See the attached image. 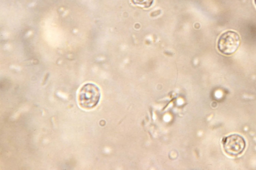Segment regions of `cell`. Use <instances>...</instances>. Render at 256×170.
I'll return each instance as SVG.
<instances>
[{
	"instance_id": "1",
	"label": "cell",
	"mask_w": 256,
	"mask_h": 170,
	"mask_svg": "<svg viewBox=\"0 0 256 170\" xmlns=\"http://www.w3.org/2000/svg\"><path fill=\"white\" fill-rule=\"evenodd\" d=\"M100 98V90L94 83L84 84L79 91L78 101L79 105L82 108L90 109L94 108L98 104Z\"/></svg>"
},
{
	"instance_id": "2",
	"label": "cell",
	"mask_w": 256,
	"mask_h": 170,
	"mask_svg": "<svg viewBox=\"0 0 256 170\" xmlns=\"http://www.w3.org/2000/svg\"><path fill=\"white\" fill-rule=\"evenodd\" d=\"M240 37L235 31L228 30L221 34L218 38L217 46L220 52L225 55L234 53L239 47Z\"/></svg>"
},
{
	"instance_id": "3",
	"label": "cell",
	"mask_w": 256,
	"mask_h": 170,
	"mask_svg": "<svg viewBox=\"0 0 256 170\" xmlns=\"http://www.w3.org/2000/svg\"><path fill=\"white\" fill-rule=\"evenodd\" d=\"M224 150L230 156L236 157L244 151L246 143L240 135L233 134L224 137L222 140Z\"/></svg>"
},
{
	"instance_id": "4",
	"label": "cell",
	"mask_w": 256,
	"mask_h": 170,
	"mask_svg": "<svg viewBox=\"0 0 256 170\" xmlns=\"http://www.w3.org/2000/svg\"><path fill=\"white\" fill-rule=\"evenodd\" d=\"M154 0H131L135 5L144 8H148L152 6Z\"/></svg>"
},
{
	"instance_id": "5",
	"label": "cell",
	"mask_w": 256,
	"mask_h": 170,
	"mask_svg": "<svg viewBox=\"0 0 256 170\" xmlns=\"http://www.w3.org/2000/svg\"><path fill=\"white\" fill-rule=\"evenodd\" d=\"M255 4L256 5V0H254Z\"/></svg>"
}]
</instances>
